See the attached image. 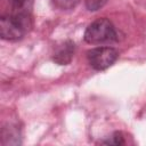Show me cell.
<instances>
[{"label":"cell","mask_w":146,"mask_h":146,"mask_svg":"<svg viewBox=\"0 0 146 146\" xmlns=\"http://www.w3.org/2000/svg\"><path fill=\"white\" fill-rule=\"evenodd\" d=\"M13 7V11H29L33 0H8Z\"/></svg>","instance_id":"6"},{"label":"cell","mask_w":146,"mask_h":146,"mask_svg":"<svg viewBox=\"0 0 146 146\" xmlns=\"http://www.w3.org/2000/svg\"><path fill=\"white\" fill-rule=\"evenodd\" d=\"M106 2L107 0H86V7L88 8V10L95 11L100 9Z\"/></svg>","instance_id":"8"},{"label":"cell","mask_w":146,"mask_h":146,"mask_svg":"<svg viewBox=\"0 0 146 146\" xmlns=\"http://www.w3.org/2000/svg\"><path fill=\"white\" fill-rule=\"evenodd\" d=\"M75 51V44L73 41L67 40L56 47L52 54V60L58 65H67L72 62Z\"/></svg>","instance_id":"4"},{"label":"cell","mask_w":146,"mask_h":146,"mask_svg":"<svg viewBox=\"0 0 146 146\" xmlns=\"http://www.w3.org/2000/svg\"><path fill=\"white\" fill-rule=\"evenodd\" d=\"M103 144L106 145H122L124 144V139H123V135L121 132H114L111 137H108L107 140H104Z\"/></svg>","instance_id":"7"},{"label":"cell","mask_w":146,"mask_h":146,"mask_svg":"<svg viewBox=\"0 0 146 146\" xmlns=\"http://www.w3.org/2000/svg\"><path fill=\"white\" fill-rule=\"evenodd\" d=\"M32 27L29 11H13L0 18V36L3 40L17 41L24 38Z\"/></svg>","instance_id":"1"},{"label":"cell","mask_w":146,"mask_h":146,"mask_svg":"<svg viewBox=\"0 0 146 146\" xmlns=\"http://www.w3.org/2000/svg\"><path fill=\"white\" fill-rule=\"evenodd\" d=\"M81 0H51L52 6L59 10H70L79 5Z\"/></svg>","instance_id":"5"},{"label":"cell","mask_w":146,"mask_h":146,"mask_svg":"<svg viewBox=\"0 0 146 146\" xmlns=\"http://www.w3.org/2000/svg\"><path fill=\"white\" fill-rule=\"evenodd\" d=\"M119 52L112 47H97L87 52V58L94 70L103 71L108 68L117 59Z\"/></svg>","instance_id":"3"},{"label":"cell","mask_w":146,"mask_h":146,"mask_svg":"<svg viewBox=\"0 0 146 146\" xmlns=\"http://www.w3.org/2000/svg\"><path fill=\"white\" fill-rule=\"evenodd\" d=\"M83 39L87 43L99 44L117 41L119 36L114 25L110 19L98 18L88 25V27L84 31Z\"/></svg>","instance_id":"2"}]
</instances>
